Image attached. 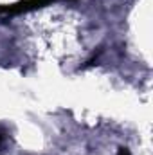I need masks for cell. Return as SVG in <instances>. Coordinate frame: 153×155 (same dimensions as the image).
Wrapping results in <instances>:
<instances>
[{
  "instance_id": "cell-1",
  "label": "cell",
  "mask_w": 153,
  "mask_h": 155,
  "mask_svg": "<svg viewBox=\"0 0 153 155\" xmlns=\"http://www.w3.org/2000/svg\"><path fill=\"white\" fill-rule=\"evenodd\" d=\"M49 2H52V0H22L18 4H13V5H0V11H5V13H22V11H31V9L41 7V5H45Z\"/></svg>"
},
{
  "instance_id": "cell-2",
  "label": "cell",
  "mask_w": 153,
  "mask_h": 155,
  "mask_svg": "<svg viewBox=\"0 0 153 155\" xmlns=\"http://www.w3.org/2000/svg\"><path fill=\"white\" fill-rule=\"evenodd\" d=\"M117 155H130V150L128 148H119V153Z\"/></svg>"
},
{
  "instance_id": "cell-3",
  "label": "cell",
  "mask_w": 153,
  "mask_h": 155,
  "mask_svg": "<svg viewBox=\"0 0 153 155\" xmlns=\"http://www.w3.org/2000/svg\"><path fill=\"white\" fill-rule=\"evenodd\" d=\"M4 139H5V130H4V128L0 126V143H2Z\"/></svg>"
}]
</instances>
